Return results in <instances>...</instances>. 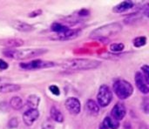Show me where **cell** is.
I'll return each instance as SVG.
<instances>
[{"mask_svg": "<svg viewBox=\"0 0 149 129\" xmlns=\"http://www.w3.org/2000/svg\"><path fill=\"white\" fill-rule=\"evenodd\" d=\"M101 63L95 59H70L63 61L60 65L61 68L70 72L94 70L100 66Z\"/></svg>", "mask_w": 149, "mask_h": 129, "instance_id": "obj_1", "label": "cell"}, {"mask_svg": "<svg viewBox=\"0 0 149 129\" xmlns=\"http://www.w3.org/2000/svg\"><path fill=\"white\" fill-rule=\"evenodd\" d=\"M48 52L45 48H26L23 50L10 49L4 51L3 53L5 57L10 59H14L17 60L28 59L31 58H35L37 56H41Z\"/></svg>", "mask_w": 149, "mask_h": 129, "instance_id": "obj_2", "label": "cell"}, {"mask_svg": "<svg viewBox=\"0 0 149 129\" xmlns=\"http://www.w3.org/2000/svg\"><path fill=\"white\" fill-rule=\"evenodd\" d=\"M122 31V25L120 23H111L93 30L90 37L95 39H104L119 34Z\"/></svg>", "mask_w": 149, "mask_h": 129, "instance_id": "obj_3", "label": "cell"}, {"mask_svg": "<svg viewBox=\"0 0 149 129\" xmlns=\"http://www.w3.org/2000/svg\"><path fill=\"white\" fill-rule=\"evenodd\" d=\"M113 91L117 97L120 100H126L129 98L134 93L133 86L127 80L118 79L113 83Z\"/></svg>", "mask_w": 149, "mask_h": 129, "instance_id": "obj_4", "label": "cell"}, {"mask_svg": "<svg viewBox=\"0 0 149 129\" xmlns=\"http://www.w3.org/2000/svg\"><path fill=\"white\" fill-rule=\"evenodd\" d=\"M54 66H55V63L52 61H46V60H41V59H36L31 62H26V63L23 62L19 64V67L26 71H34V70L51 68V67H53Z\"/></svg>", "mask_w": 149, "mask_h": 129, "instance_id": "obj_5", "label": "cell"}, {"mask_svg": "<svg viewBox=\"0 0 149 129\" xmlns=\"http://www.w3.org/2000/svg\"><path fill=\"white\" fill-rule=\"evenodd\" d=\"M113 100V93L111 89L107 85L100 86L99 89V93L97 94V100L99 107H107Z\"/></svg>", "mask_w": 149, "mask_h": 129, "instance_id": "obj_6", "label": "cell"}, {"mask_svg": "<svg viewBox=\"0 0 149 129\" xmlns=\"http://www.w3.org/2000/svg\"><path fill=\"white\" fill-rule=\"evenodd\" d=\"M80 35V30L78 29H67L65 31L58 34H54L50 37L51 39L55 41H67L78 38Z\"/></svg>", "mask_w": 149, "mask_h": 129, "instance_id": "obj_7", "label": "cell"}, {"mask_svg": "<svg viewBox=\"0 0 149 129\" xmlns=\"http://www.w3.org/2000/svg\"><path fill=\"white\" fill-rule=\"evenodd\" d=\"M65 107L67 111L72 115H78L81 111L80 101L74 97H70L65 101Z\"/></svg>", "mask_w": 149, "mask_h": 129, "instance_id": "obj_8", "label": "cell"}, {"mask_svg": "<svg viewBox=\"0 0 149 129\" xmlns=\"http://www.w3.org/2000/svg\"><path fill=\"white\" fill-rule=\"evenodd\" d=\"M24 45V41L17 38H0V46L8 48V50L12 48H17Z\"/></svg>", "mask_w": 149, "mask_h": 129, "instance_id": "obj_9", "label": "cell"}, {"mask_svg": "<svg viewBox=\"0 0 149 129\" xmlns=\"http://www.w3.org/2000/svg\"><path fill=\"white\" fill-rule=\"evenodd\" d=\"M38 117L39 112L38 109H28L23 114V121L27 127H31L38 119Z\"/></svg>", "mask_w": 149, "mask_h": 129, "instance_id": "obj_10", "label": "cell"}, {"mask_svg": "<svg viewBox=\"0 0 149 129\" xmlns=\"http://www.w3.org/2000/svg\"><path fill=\"white\" fill-rule=\"evenodd\" d=\"M134 81L136 84V86L138 87V89L140 90V92H141L144 94H148L149 92L148 83L146 81L144 76L142 75V73L141 72H137L135 73L134 76Z\"/></svg>", "mask_w": 149, "mask_h": 129, "instance_id": "obj_11", "label": "cell"}, {"mask_svg": "<svg viewBox=\"0 0 149 129\" xmlns=\"http://www.w3.org/2000/svg\"><path fill=\"white\" fill-rule=\"evenodd\" d=\"M127 114V110L126 107L124 106V104L122 103H117L112 109L111 112V115L112 118H113L116 121H121L124 119V117L126 116Z\"/></svg>", "mask_w": 149, "mask_h": 129, "instance_id": "obj_12", "label": "cell"}, {"mask_svg": "<svg viewBox=\"0 0 149 129\" xmlns=\"http://www.w3.org/2000/svg\"><path fill=\"white\" fill-rule=\"evenodd\" d=\"M10 26L14 28L17 31H22V32H30L34 30V27L24 21L21 20H13L10 22Z\"/></svg>", "mask_w": 149, "mask_h": 129, "instance_id": "obj_13", "label": "cell"}, {"mask_svg": "<svg viewBox=\"0 0 149 129\" xmlns=\"http://www.w3.org/2000/svg\"><path fill=\"white\" fill-rule=\"evenodd\" d=\"M133 6H134V2L133 1H130V0L123 1V2L120 3L119 4L115 5L113 8V12H114V13H122V12H125V11L130 10Z\"/></svg>", "mask_w": 149, "mask_h": 129, "instance_id": "obj_14", "label": "cell"}, {"mask_svg": "<svg viewBox=\"0 0 149 129\" xmlns=\"http://www.w3.org/2000/svg\"><path fill=\"white\" fill-rule=\"evenodd\" d=\"M101 126L106 129H118L120 128V122L118 121L114 120L113 118L107 116L104 119Z\"/></svg>", "mask_w": 149, "mask_h": 129, "instance_id": "obj_15", "label": "cell"}, {"mask_svg": "<svg viewBox=\"0 0 149 129\" xmlns=\"http://www.w3.org/2000/svg\"><path fill=\"white\" fill-rule=\"evenodd\" d=\"M21 89V86L17 84H3L0 86V93H15Z\"/></svg>", "mask_w": 149, "mask_h": 129, "instance_id": "obj_16", "label": "cell"}, {"mask_svg": "<svg viewBox=\"0 0 149 129\" xmlns=\"http://www.w3.org/2000/svg\"><path fill=\"white\" fill-rule=\"evenodd\" d=\"M40 102V98L38 95L31 94L29 95L26 100V105L29 107V109H37Z\"/></svg>", "mask_w": 149, "mask_h": 129, "instance_id": "obj_17", "label": "cell"}, {"mask_svg": "<svg viewBox=\"0 0 149 129\" xmlns=\"http://www.w3.org/2000/svg\"><path fill=\"white\" fill-rule=\"evenodd\" d=\"M50 115L52 121L58 122V123H62L64 121V116L62 113L60 112L59 109H58L55 107H52L50 110Z\"/></svg>", "mask_w": 149, "mask_h": 129, "instance_id": "obj_18", "label": "cell"}, {"mask_svg": "<svg viewBox=\"0 0 149 129\" xmlns=\"http://www.w3.org/2000/svg\"><path fill=\"white\" fill-rule=\"evenodd\" d=\"M86 108L92 115H97L100 112L99 105L93 100H88L86 102Z\"/></svg>", "mask_w": 149, "mask_h": 129, "instance_id": "obj_19", "label": "cell"}, {"mask_svg": "<svg viewBox=\"0 0 149 129\" xmlns=\"http://www.w3.org/2000/svg\"><path fill=\"white\" fill-rule=\"evenodd\" d=\"M10 107L14 110H20L23 107V100L19 96H13L9 103Z\"/></svg>", "mask_w": 149, "mask_h": 129, "instance_id": "obj_20", "label": "cell"}, {"mask_svg": "<svg viewBox=\"0 0 149 129\" xmlns=\"http://www.w3.org/2000/svg\"><path fill=\"white\" fill-rule=\"evenodd\" d=\"M67 29H69V27L65 26V24H63L61 23H58V22L53 23L52 24V26H51V31H52L53 32H55V34L62 33V32L65 31Z\"/></svg>", "mask_w": 149, "mask_h": 129, "instance_id": "obj_21", "label": "cell"}, {"mask_svg": "<svg viewBox=\"0 0 149 129\" xmlns=\"http://www.w3.org/2000/svg\"><path fill=\"white\" fill-rule=\"evenodd\" d=\"M133 44L135 47L137 48H140V47H142L144 46L146 44H147V38L142 36V37H138L134 39L133 41Z\"/></svg>", "mask_w": 149, "mask_h": 129, "instance_id": "obj_22", "label": "cell"}, {"mask_svg": "<svg viewBox=\"0 0 149 129\" xmlns=\"http://www.w3.org/2000/svg\"><path fill=\"white\" fill-rule=\"evenodd\" d=\"M125 48L123 43H113L110 45V50L113 52H122Z\"/></svg>", "mask_w": 149, "mask_h": 129, "instance_id": "obj_23", "label": "cell"}, {"mask_svg": "<svg viewBox=\"0 0 149 129\" xmlns=\"http://www.w3.org/2000/svg\"><path fill=\"white\" fill-rule=\"evenodd\" d=\"M17 127H18V120H17V118H16V117L11 118L8 122V128L10 129H14L17 128Z\"/></svg>", "mask_w": 149, "mask_h": 129, "instance_id": "obj_24", "label": "cell"}, {"mask_svg": "<svg viewBox=\"0 0 149 129\" xmlns=\"http://www.w3.org/2000/svg\"><path fill=\"white\" fill-rule=\"evenodd\" d=\"M138 14H139V13H136V14H134V13H133V14H131L127 18L125 19V22H126V23H128V24L136 22L137 20L140 19V17H139Z\"/></svg>", "mask_w": 149, "mask_h": 129, "instance_id": "obj_25", "label": "cell"}, {"mask_svg": "<svg viewBox=\"0 0 149 129\" xmlns=\"http://www.w3.org/2000/svg\"><path fill=\"white\" fill-rule=\"evenodd\" d=\"M141 71H142V75L144 76L146 81L149 83V67L148 65H144L142 67H141Z\"/></svg>", "mask_w": 149, "mask_h": 129, "instance_id": "obj_26", "label": "cell"}, {"mask_svg": "<svg viewBox=\"0 0 149 129\" xmlns=\"http://www.w3.org/2000/svg\"><path fill=\"white\" fill-rule=\"evenodd\" d=\"M41 129H54V124L51 121H46L42 124Z\"/></svg>", "mask_w": 149, "mask_h": 129, "instance_id": "obj_27", "label": "cell"}, {"mask_svg": "<svg viewBox=\"0 0 149 129\" xmlns=\"http://www.w3.org/2000/svg\"><path fill=\"white\" fill-rule=\"evenodd\" d=\"M49 90L51 91V93H52V94H54V95H56V96L59 95V93H60L59 88H58L57 86H55V85L50 86H49Z\"/></svg>", "mask_w": 149, "mask_h": 129, "instance_id": "obj_28", "label": "cell"}, {"mask_svg": "<svg viewBox=\"0 0 149 129\" xmlns=\"http://www.w3.org/2000/svg\"><path fill=\"white\" fill-rule=\"evenodd\" d=\"M78 17H87L90 15V11L89 10H86V9H82L78 11Z\"/></svg>", "mask_w": 149, "mask_h": 129, "instance_id": "obj_29", "label": "cell"}, {"mask_svg": "<svg viewBox=\"0 0 149 129\" xmlns=\"http://www.w3.org/2000/svg\"><path fill=\"white\" fill-rule=\"evenodd\" d=\"M148 104H149L148 99L146 97V98H145V100H143V102H142V110L144 111V113H145V114H148Z\"/></svg>", "mask_w": 149, "mask_h": 129, "instance_id": "obj_30", "label": "cell"}, {"mask_svg": "<svg viewBox=\"0 0 149 129\" xmlns=\"http://www.w3.org/2000/svg\"><path fill=\"white\" fill-rule=\"evenodd\" d=\"M42 14V10H35L33 11H31V13H29L28 17H38Z\"/></svg>", "mask_w": 149, "mask_h": 129, "instance_id": "obj_31", "label": "cell"}, {"mask_svg": "<svg viewBox=\"0 0 149 129\" xmlns=\"http://www.w3.org/2000/svg\"><path fill=\"white\" fill-rule=\"evenodd\" d=\"M8 67H9V65L4 60H3V59H0V70L1 71H3V70L8 69Z\"/></svg>", "mask_w": 149, "mask_h": 129, "instance_id": "obj_32", "label": "cell"}, {"mask_svg": "<svg viewBox=\"0 0 149 129\" xmlns=\"http://www.w3.org/2000/svg\"><path fill=\"white\" fill-rule=\"evenodd\" d=\"M148 3H146V4L142 7V16L144 15L145 17H148Z\"/></svg>", "mask_w": 149, "mask_h": 129, "instance_id": "obj_33", "label": "cell"}, {"mask_svg": "<svg viewBox=\"0 0 149 129\" xmlns=\"http://www.w3.org/2000/svg\"><path fill=\"white\" fill-rule=\"evenodd\" d=\"M4 80H7V79H3V78L0 77V83H1V82H3V81H4Z\"/></svg>", "mask_w": 149, "mask_h": 129, "instance_id": "obj_34", "label": "cell"}, {"mask_svg": "<svg viewBox=\"0 0 149 129\" xmlns=\"http://www.w3.org/2000/svg\"><path fill=\"white\" fill-rule=\"evenodd\" d=\"M99 129H106V128H103V127H102V126L100 125V128H99Z\"/></svg>", "mask_w": 149, "mask_h": 129, "instance_id": "obj_35", "label": "cell"}]
</instances>
